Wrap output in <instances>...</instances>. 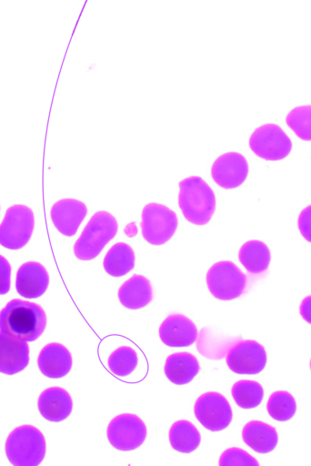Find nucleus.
<instances>
[{"instance_id": "f257e3e1", "label": "nucleus", "mask_w": 311, "mask_h": 466, "mask_svg": "<svg viewBox=\"0 0 311 466\" xmlns=\"http://www.w3.org/2000/svg\"><path fill=\"white\" fill-rule=\"evenodd\" d=\"M45 326L44 309L31 301L14 299L0 311V330L19 339H37Z\"/></svg>"}, {"instance_id": "f03ea898", "label": "nucleus", "mask_w": 311, "mask_h": 466, "mask_svg": "<svg viewBox=\"0 0 311 466\" xmlns=\"http://www.w3.org/2000/svg\"><path fill=\"white\" fill-rule=\"evenodd\" d=\"M178 205L187 221L205 225L216 210V196L203 178L193 176L179 182Z\"/></svg>"}, {"instance_id": "7ed1b4c3", "label": "nucleus", "mask_w": 311, "mask_h": 466, "mask_svg": "<svg viewBox=\"0 0 311 466\" xmlns=\"http://www.w3.org/2000/svg\"><path fill=\"white\" fill-rule=\"evenodd\" d=\"M43 433L32 425L14 429L5 441V454L15 466H37L45 455Z\"/></svg>"}, {"instance_id": "20e7f679", "label": "nucleus", "mask_w": 311, "mask_h": 466, "mask_svg": "<svg viewBox=\"0 0 311 466\" xmlns=\"http://www.w3.org/2000/svg\"><path fill=\"white\" fill-rule=\"evenodd\" d=\"M117 228V221L112 214L106 211L95 213L74 245L75 257L81 260H91L97 257L114 238Z\"/></svg>"}, {"instance_id": "39448f33", "label": "nucleus", "mask_w": 311, "mask_h": 466, "mask_svg": "<svg viewBox=\"0 0 311 466\" xmlns=\"http://www.w3.org/2000/svg\"><path fill=\"white\" fill-rule=\"evenodd\" d=\"M206 285L217 299L231 300L240 297L246 287L245 273L232 261H218L206 273Z\"/></svg>"}, {"instance_id": "423d86ee", "label": "nucleus", "mask_w": 311, "mask_h": 466, "mask_svg": "<svg viewBox=\"0 0 311 466\" xmlns=\"http://www.w3.org/2000/svg\"><path fill=\"white\" fill-rule=\"evenodd\" d=\"M35 227L32 209L16 204L6 209L0 224V244L8 249H19L27 244Z\"/></svg>"}, {"instance_id": "0eeeda50", "label": "nucleus", "mask_w": 311, "mask_h": 466, "mask_svg": "<svg viewBox=\"0 0 311 466\" xmlns=\"http://www.w3.org/2000/svg\"><path fill=\"white\" fill-rule=\"evenodd\" d=\"M178 220L176 214L165 205L149 203L142 211L140 227L144 238L159 246L167 242L175 234Z\"/></svg>"}, {"instance_id": "6e6552de", "label": "nucleus", "mask_w": 311, "mask_h": 466, "mask_svg": "<svg viewBox=\"0 0 311 466\" xmlns=\"http://www.w3.org/2000/svg\"><path fill=\"white\" fill-rule=\"evenodd\" d=\"M249 147L257 157L276 161L290 153L292 142L278 125L265 124L252 133Z\"/></svg>"}, {"instance_id": "1a4fd4ad", "label": "nucleus", "mask_w": 311, "mask_h": 466, "mask_svg": "<svg viewBox=\"0 0 311 466\" xmlns=\"http://www.w3.org/2000/svg\"><path fill=\"white\" fill-rule=\"evenodd\" d=\"M110 444L118 451H129L140 447L146 437L144 421L132 413H122L111 420L106 431Z\"/></svg>"}, {"instance_id": "9d476101", "label": "nucleus", "mask_w": 311, "mask_h": 466, "mask_svg": "<svg viewBox=\"0 0 311 466\" xmlns=\"http://www.w3.org/2000/svg\"><path fill=\"white\" fill-rule=\"evenodd\" d=\"M194 413L197 420L211 431L225 430L233 418L228 400L216 391H208L200 395L195 402Z\"/></svg>"}, {"instance_id": "9b49d317", "label": "nucleus", "mask_w": 311, "mask_h": 466, "mask_svg": "<svg viewBox=\"0 0 311 466\" xmlns=\"http://www.w3.org/2000/svg\"><path fill=\"white\" fill-rule=\"evenodd\" d=\"M267 356L263 345L254 339H239L227 350V367L237 374H257L266 364Z\"/></svg>"}, {"instance_id": "f8f14e48", "label": "nucleus", "mask_w": 311, "mask_h": 466, "mask_svg": "<svg viewBox=\"0 0 311 466\" xmlns=\"http://www.w3.org/2000/svg\"><path fill=\"white\" fill-rule=\"evenodd\" d=\"M248 164L245 157L237 152H227L213 163L211 175L214 181L223 188H235L246 180Z\"/></svg>"}, {"instance_id": "ddd939ff", "label": "nucleus", "mask_w": 311, "mask_h": 466, "mask_svg": "<svg viewBox=\"0 0 311 466\" xmlns=\"http://www.w3.org/2000/svg\"><path fill=\"white\" fill-rule=\"evenodd\" d=\"M162 342L169 347H188L196 340L198 331L195 323L182 314H171L159 327Z\"/></svg>"}, {"instance_id": "4468645a", "label": "nucleus", "mask_w": 311, "mask_h": 466, "mask_svg": "<svg viewBox=\"0 0 311 466\" xmlns=\"http://www.w3.org/2000/svg\"><path fill=\"white\" fill-rule=\"evenodd\" d=\"M87 213L86 206L74 198L56 201L50 210L51 219L56 229L63 235H75Z\"/></svg>"}, {"instance_id": "2eb2a0df", "label": "nucleus", "mask_w": 311, "mask_h": 466, "mask_svg": "<svg viewBox=\"0 0 311 466\" xmlns=\"http://www.w3.org/2000/svg\"><path fill=\"white\" fill-rule=\"evenodd\" d=\"M49 275L39 262L28 261L22 264L16 273L15 289L25 299H36L47 289Z\"/></svg>"}, {"instance_id": "dca6fc26", "label": "nucleus", "mask_w": 311, "mask_h": 466, "mask_svg": "<svg viewBox=\"0 0 311 466\" xmlns=\"http://www.w3.org/2000/svg\"><path fill=\"white\" fill-rule=\"evenodd\" d=\"M29 362L27 341L0 330V372L14 375L22 371Z\"/></svg>"}, {"instance_id": "f3484780", "label": "nucleus", "mask_w": 311, "mask_h": 466, "mask_svg": "<svg viewBox=\"0 0 311 466\" xmlns=\"http://www.w3.org/2000/svg\"><path fill=\"white\" fill-rule=\"evenodd\" d=\"M73 364L70 351L64 345L52 342L45 345L37 358V365L47 378L60 379L71 370Z\"/></svg>"}, {"instance_id": "a211bd4d", "label": "nucleus", "mask_w": 311, "mask_h": 466, "mask_svg": "<svg viewBox=\"0 0 311 466\" xmlns=\"http://www.w3.org/2000/svg\"><path fill=\"white\" fill-rule=\"evenodd\" d=\"M40 414L47 420L60 422L65 420L73 409V400L63 388L50 387L40 394L37 401Z\"/></svg>"}, {"instance_id": "6ab92c4d", "label": "nucleus", "mask_w": 311, "mask_h": 466, "mask_svg": "<svg viewBox=\"0 0 311 466\" xmlns=\"http://www.w3.org/2000/svg\"><path fill=\"white\" fill-rule=\"evenodd\" d=\"M120 303L130 309L145 307L153 299V290L148 279L134 274L118 289Z\"/></svg>"}, {"instance_id": "aec40b11", "label": "nucleus", "mask_w": 311, "mask_h": 466, "mask_svg": "<svg viewBox=\"0 0 311 466\" xmlns=\"http://www.w3.org/2000/svg\"><path fill=\"white\" fill-rule=\"evenodd\" d=\"M197 359L189 352H176L169 355L165 363L166 378L176 385L189 383L199 372Z\"/></svg>"}, {"instance_id": "412c9836", "label": "nucleus", "mask_w": 311, "mask_h": 466, "mask_svg": "<svg viewBox=\"0 0 311 466\" xmlns=\"http://www.w3.org/2000/svg\"><path fill=\"white\" fill-rule=\"evenodd\" d=\"M242 439L253 451L268 453L276 448L278 435L275 427L254 420L244 426Z\"/></svg>"}, {"instance_id": "4be33fe9", "label": "nucleus", "mask_w": 311, "mask_h": 466, "mask_svg": "<svg viewBox=\"0 0 311 466\" xmlns=\"http://www.w3.org/2000/svg\"><path fill=\"white\" fill-rule=\"evenodd\" d=\"M196 339V348L201 355L210 360H221L229 348L237 340L242 339V337H225L216 330L206 327L200 330Z\"/></svg>"}, {"instance_id": "5701e85b", "label": "nucleus", "mask_w": 311, "mask_h": 466, "mask_svg": "<svg viewBox=\"0 0 311 466\" xmlns=\"http://www.w3.org/2000/svg\"><path fill=\"white\" fill-rule=\"evenodd\" d=\"M238 258L249 273L259 274L267 269L271 255L268 247L263 241L253 239L242 245Z\"/></svg>"}, {"instance_id": "b1692460", "label": "nucleus", "mask_w": 311, "mask_h": 466, "mask_svg": "<svg viewBox=\"0 0 311 466\" xmlns=\"http://www.w3.org/2000/svg\"><path fill=\"white\" fill-rule=\"evenodd\" d=\"M103 266L110 276L122 277L134 268L135 252L129 245L124 242L115 243L105 254Z\"/></svg>"}, {"instance_id": "393cba45", "label": "nucleus", "mask_w": 311, "mask_h": 466, "mask_svg": "<svg viewBox=\"0 0 311 466\" xmlns=\"http://www.w3.org/2000/svg\"><path fill=\"white\" fill-rule=\"evenodd\" d=\"M168 437L172 448L183 453L194 451L201 441L199 431L186 420L174 422L170 427Z\"/></svg>"}, {"instance_id": "a878e982", "label": "nucleus", "mask_w": 311, "mask_h": 466, "mask_svg": "<svg viewBox=\"0 0 311 466\" xmlns=\"http://www.w3.org/2000/svg\"><path fill=\"white\" fill-rule=\"evenodd\" d=\"M231 393L236 405L242 409L256 408L264 398L262 385L250 380H241L234 383Z\"/></svg>"}, {"instance_id": "bb28decb", "label": "nucleus", "mask_w": 311, "mask_h": 466, "mask_svg": "<svg viewBox=\"0 0 311 466\" xmlns=\"http://www.w3.org/2000/svg\"><path fill=\"white\" fill-rule=\"evenodd\" d=\"M266 410L271 418L278 421L290 420L296 411V402L291 393L286 390L273 392L266 403Z\"/></svg>"}, {"instance_id": "cd10ccee", "label": "nucleus", "mask_w": 311, "mask_h": 466, "mask_svg": "<svg viewBox=\"0 0 311 466\" xmlns=\"http://www.w3.org/2000/svg\"><path fill=\"white\" fill-rule=\"evenodd\" d=\"M137 362L135 350L128 346H122L115 350L107 360L110 371L118 377H125L132 373L136 368Z\"/></svg>"}, {"instance_id": "c85d7f7f", "label": "nucleus", "mask_w": 311, "mask_h": 466, "mask_svg": "<svg viewBox=\"0 0 311 466\" xmlns=\"http://www.w3.org/2000/svg\"><path fill=\"white\" fill-rule=\"evenodd\" d=\"M286 122L299 138L310 140V106L294 108L288 113Z\"/></svg>"}, {"instance_id": "c756f323", "label": "nucleus", "mask_w": 311, "mask_h": 466, "mask_svg": "<svg viewBox=\"0 0 311 466\" xmlns=\"http://www.w3.org/2000/svg\"><path fill=\"white\" fill-rule=\"evenodd\" d=\"M219 466H258V461L247 451L237 447L225 450L220 455Z\"/></svg>"}, {"instance_id": "7c9ffc66", "label": "nucleus", "mask_w": 311, "mask_h": 466, "mask_svg": "<svg viewBox=\"0 0 311 466\" xmlns=\"http://www.w3.org/2000/svg\"><path fill=\"white\" fill-rule=\"evenodd\" d=\"M11 266L8 260L0 255V295L6 294L10 289Z\"/></svg>"}, {"instance_id": "2f4dec72", "label": "nucleus", "mask_w": 311, "mask_h": 466, "mask_svg": "<svg viewBox=\"0 0 311 466\" xmlns=\"http://www.w3.org/2000/svg\"><path fill=\"white\" fill-rule=\"evenodd\" d=\"M298 227L304 238L310 241V206L301 212L298 218Z\"/></svg>"}, {"instance_id": "473e14b6", "label": "nucleus", "mask_w": 311, "mask_h": 466, "mask_svg": "<svg viewBox=\"0 0 311 466\" xmlns=\"http://www.w3.org/2000/svg\"><path fill=\"white\" fill-rule=\"evenodd\" d=\"M309 302H310V297L308 296V297L305 298V299L302 301L301 306H300L301 315L304 318V319H306L308 323L310 322V317H309L310 306H309Z\"/></svg>"}]
</instances>
